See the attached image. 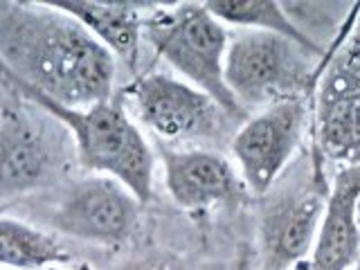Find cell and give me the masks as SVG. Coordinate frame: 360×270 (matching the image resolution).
<instances>
[{
  "mask_svg": "<svg viewBox=\"0 0 360 270\" xmlns=\"http://www.w3.org/2000/svg\"><path fill=\"white\" fill-rule=\"evenodd\" d=\"M117 61L82 22L34 0H0V82L70 108L115 95Z\"/></svg>",
  "mask_w": 360,
  "mask_h": 270,
  "instance_id": "6da1fadb",
  "label": "cell"
},
{
  "mask_svg": "<svg viewBox=\"0 0 360 270\" xmlns=\"http://www.w3.org/2000/svg\"><path fill=\"white\" fill-rule=\"evenodd\" d=\"M52 115L70 133L77 162L90 174L117 178L142 205L153 196L155 155L142 129L133 122L120 93L88 108H70L37 93H16Z\"/></svg>",
  "mask_w": 360,
  "mask_h": 270,
  "instance_id": "7a4b0ae2",
  "label": "cell"
},
{
  "mask_svg": "<svg viewBox=\"0 0 360 270\" xmlns=\"http://www.w3.org/2000/svg\"><path fill=\"white\" fill-rule=\"evenodd\" d=\"M329 191L324 158L309 144L277 183L255 198L259 270H292L307 262Z\"/></svg>",
  "mask_w": 360,
  "mask_h": 270,
  "instance_id": "3957f363",
  "label": "cell"
},
{
  "mask_svg": "<svg viewBox=\"0 0 360 270\" xmlns=\"http://www.w3.org/2000/svg\"><path fill=\"white\" fill-rule=\"evenodd\" d=\"M144 43L176 70L183 82L210 95L236 122L248 112L236 104L225 84L228 27L212 14L205 3H153L144 14Z\"/></svg>",
  "mask_w": 360,
  "mask_h": 270,
  "instance_id": "277c9868",
  "label": "cell"
},
{
  "mask_svg": "<svg viewBox=\"0 0 360 270\" xmlns=\"http://www.w3.org/2000/svg\"><path fill=\"white\" fill-rule=\"evenodd\" d=\"M324 59L290 39L248 30L230 39L225 84L248 115L288 99H313Z\"/></svg>",
  "mask_w": 360,
  "mask_h": 270,
  "instance_id": "5b68a950",
  "label": "cell"
},
{
  "mask_svg": "<svg viewBox=\"0 0 360 270\" xmlns=\"http://www.w3.org/2000/svg\"><path fill=\"white\" fill-rule=\"evenodd\" d=\"M77 149L63 124L11 93L0 115V205L70 176Z\"/></svg>",
  "mask_w": 360,
  "mask_h": 270,
  "instance_id": "8992f818",
  "label": "cell"
},
{
  "mask_svg": "<svg viewBox=\"0 0 360 270\" xmlns=\"http://www.w3.org/2000/svg\"><path fill=\"white\" fill-rule=\"evenodd\" d=\"M162 144H221L232 140L241 122L230 117L202 90L167 72H140L120 90Z\"/></svg>",
  "mask_w": 360,
  "mask_h": 270,
  "instance_id": "52a82bcc",
  "label": "cell"
},
{
  "mask_svg": "<svg viewBox=\"0 0 360 270\" xmlns=\"http://www.w3.org/2000/svg\"><path fill=\"white\" fill-rule=\"evenodd\" d=\"M311 122L313 99H288L255 110L239 124L230 153L252 200L264 196L297 158Z\"/></svg>",
  "mask_w": 360,
  "mask_h": 270,
  "instance_id": "ba28073f",
  "label": "cell"
},
{
  "mask_svg": "<svg viewBox=\"0 0 360 270\" xmlns=\"http://www.w3.org/2000/svg\"><path fill=\"white\" fill-rule=\"evenodd\" d=\"M142 202L117 178L90 174L63 189L50 214V228L77 241L120 248L140 228Z\"/></svg>",
  "mask_w": 360,
  "mask_h": 270,
  "instance_id": "9c48e42d",
  "label": "cell"
},
{
  "mask_svg": "<svg viewBox=\"0 0 360 270\" xmlns=\"http://www.w3.org/2000/svg\"><path fill=\"white\" fill-rule=\"evenodd\" d=\"M160 160L167 194L183 212L236 210L252 198L236 165L217 149L160 144Z\"/></svg>",
  "mask_w": 360,
  "mask_h": 270,
  "instance_id": "30bf717a",
  "label": "cell"
},
{
  "mask_svg": "<svg viewBox=\"0 0 360 270\" xmlns=\"http://www.w3.org/2000/svg\"><path fill=\"white\" fill-rule=\"evenodd\" d=\"M360 165L338 169L324 217L307 257L297 270H354L360 259Z\"/></svg>",
  "mask_w": 360,
  "mask_h": 270,
  "instance_id": "8fae6325",
  "label": "cell"
},
{
  "mask_svg": "<svg viewBox=\"0 0 360 270\" xmlns=\"http://www.w3.org/2000/svg\"><path fill=\"white\" fill-rule=\"evenodd\" d=\"M48 3L82 22L115 56V61L129 68L133 77L140 75L144 14L153 3H131V0H48Z\"/></svg>",
  "mask_w": 360,
  "mask_h": 270,
  "instance_id": "7c38bea8",
  "label": "cell"
},
{
  "mask_svg": "<svg viewBox=\"0 0 360 270\" xmlns=\"http://www.w3.org/2000/svg\"><path fill=\"white\" fill-rule=\"evenodd\" d=\"M311 144L338 169L360 165V93L313 97Z\"/></svg>",
  "mask_w": 360,
  "mask_h": 270,
  "instance_id": "4fadbf2b",
  "label": "cell"
},
{
  "mask_svg": "<svg viewBox=\"0 0 360 270\" xmlns=\"http://www.w3.org/2000/svg\"><path fill=\"white\" fill-rule=\"evenodd\" d=\"M205 7L217 16L225 27H241L243 32H270L279 37L290 39L292 43L302 45L315 56H326L329 45H322L311 39L307 32H302L295 20L288 16L284 3L277 0H207Z\"/></svg>",
  "mask_w": 360,
  "mask_h": 270,
  "instance_id": "5bb4252c",
  "label": "cell"
},
{
  "mask_svg": "<svg viewBox=\"0 0 360 270\" xmlns=\"http://www.w3.org/2000/svg\"><path fill=\"white\" fill-rule=\"evenodd\" d=\"M72 262L70 250L48 230L14 217H0V266L9 270H41Z\"/></svg>",
  "mask_w": 360,
  "mask_h": 270,
  "instance_id": "9a60e30c",
  "label": "cell"
},
{
  "mask_svg": "<svg viewBox=\"0 0 360 270\" xmlns=\"http://www.w3.org/2000/svg\"><path fill=\"white\" fill-rule=\"evenodd\" d=\"M122 270H196L185 262H178V259H169V257H146L142 262H133L127 264Z\"/></svg>",
  "mask_w": 360,
  "mask_h": 270,
  "instance_id": "2e32d148",
  "label": "cell"
},
{
  "mask_svg": "<svg viewBox=\"0 0 360 270\" xmlns=\"http://www.w3.org/2000/svg\"><path fill=\"white\" fill-rule=\"evenodd\" d=\"M11 99V90L0 82V115H3V108L7 106V101Z\"/></svg>",
  "mask_w": 360,
  "mask_h": 270,
  "instance_id": "e0dca14e",
  "label": "cell"
},
{
  "mask_svg": "<svg viewBox=\"0 0 360 270\" xmlns=\"http://www.w3.org/2000/svg\"><path fill=\"white\" fill-rule=\"evenodd\" d=\"M234 270H250V255L243 252L239 259H236V264H234Z\"/></svg>",
  "mask_w": 360,
  "mask_h": 270,
  "instance_id": "ac0fdd59",
  "label": "cell"
},
{
  "mask_svg": "<svg viewBox=\"0 0 360 270\" xmlns=\"http://www.w3.org/2000/svg\"><path fill=\"white\" fill-rule=\"evenodd\" d=\"M41 270H63L61 266H48V268H41Z\"/></svg>",
  "mask_w": 360,
  "mask_h": 270,
  "instance_id": "d6986e66",
  "label": "cell"
},
{
  "mask_svg": "<svg viewBox=\"0 0 360 270\" xmlns=\"http://www.w3.org/2000/svg\"><path fill=\"white\" fill-rule=\"evenodd\" d=\"M354 270H360V259H358V264L354 266Z\"/></svg>",
  "mask_w": 360,
  "mask_h": 270,
  "instance_id": "ffe728a7",
  "label": "cell"
},
{
  "mask_svg": "<svg viewBox=\"0 0 360 270\" xmlns=\"http://www.w3.org/2000/svg\"><path fill=\"white\" fill-rule=\"evenodd\" d=\"M0 270H9V268H3V266H0Z\"/></svg>",
  "mask_w": 360,
  "mask_h": 270,
  "instance_id": "44dd1931",
  "label": "cell"
},
{
  "mask_svg": "<svg viewBox=\"0 0 360 270\" xmlns=\"http://www.w3.org/2000/svg\"><path fill=\"white\" fill-rule=\"evenodd\" d=\"M358 210H360V205H358Z\"/></svg>",
  "mask_w": 360,
  "mask_h": 270,
  "instance_id": "7402d4cb",
  "label": "cell"
}]
</instances>
